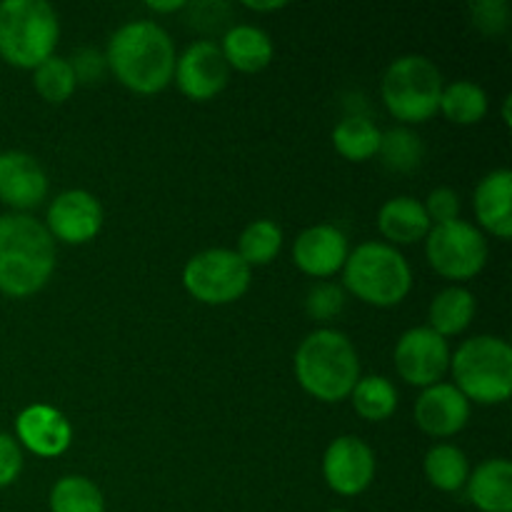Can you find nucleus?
<instances>
[{
  "label": "nucleus",
  "instance_id": "nucleus-1",
  "mask_svg": "<svg viewBox=\"0 0 512 512\" xmlns=\"http://www.w3.org/2000/svg\"><path fill=\"white\" fill-rule=\"evenodd\" d=\"M105 60L125 88L150 95L173 80L178 58L163 25L153 20H133L115 30Z\"/></svg>",
  "mask_w": 512,
  "mask_h": 512
},
{
  "label": "nucleus",
  "instance_id": "nucleus-2",
  "mask_svg": "<svg viewBox=\"0 0 512 512\" xmlns=\"http://www.w3.org/2000/svg\"><path fill=\"white\" fill-rule=\"evenodd\" d=\"M55 270V240L40 220L23 213L0 215V293L28 298Z\"/></svg>",
  "mask_w": 512,
  "mask_h": 512
},
{
  "label": "nucleus",
  "instance_id": "nucleus-3",
  "mask_svg": "<svg viewBox=\"0 0 512 512\" xmlns=\"http://www.w3.org/2000/svg\"><path fill=\"white\" fill-rule=\"evenodd\" d=\"M295 378L315 400L340 403L360 380L358 350L340 330H315L295 353Z\"/></svg>",
  "mask_w": 512,
  "mask_h": 512
},
{
  "label": "nucleus",
  "instance_id": "nucleus-4",
  "mask_svg": "<svg viewBox=\"0 0 512 512\" xmlns=\"http://www.w3.org/2000/svg\"><path fill=\"white\" fill-rule=\"evenodd\" d=\"M343 283L363 303L390 308L408 298L413 288V270L398 248L370 240L348 255L343 265Z\"/></svg>",
  "mask_w": 512,
  "mask_h": 512
},
{
  "label": "nucleus",
  "instance_id": "nucleus-5",
  "mask_svg": "<svg viewBox=\"0 0 512 512\" xmlns=\"http://www.w3.org/2000/svg\"><path fill=\"white\" fill-rule=\"evenodd\" d=\"M60 38L58 13L45 0L0 3V58L15 68L35 70L53 55Z\"/></svg>",
  "mask_w": 512,
  "mask_h": 512
},
{
  "label": "nucleus",
  "instance_id": "nucleus-6",
  "mask_svg": "<svg viewBox=\"0 0 512 512\" xmlns=\"http://www.w3.org/2000/svg\"><path fill=\"white\" fill-rule=\"evenodd\" d=\"M455 388L468 398V403L498 405L512 393V348L508 340L495 335H478L465 340L455 350L453 360Z\"/></svg>",
  "mask_w": 512,
  "mask_h": 512
},
{
  "label": "nucleus",
  "instance_id": "nucleus-7",
  "mask_svg": "<svg viewBox=\"0 0 512 512\" xmlns=\"http://www.w3.org/2000/svg\"><path fill=\"white\" fill-rule=\"evenodd\" d=\"M440 68L425 55H403L393 60L383 75V100L393 118L403 123H425L438 113L443 95Z\"/></svg>",
  "mask_w": 512,
  "mask_h": 512
},
{
  "label": "nucleus",
  "instance_id": "nucleus-8",
  "mask_svg": "<svg viewBox=\"0 0 512 512\" xmlns=\"http://www.w3.org/2000/svg\"><path fill=\"white\" fill-rule=\"evenodd\" d=\"M183 285L200 303L228 305L248 293L250 268L235 250L210 248L188 260Z\"/></svg>",
  "mask_w": 512,
  "mask_h": 512
},
{
  "label": "nucleus",
  "instance_id": "nucleus-9",
  "mask_svg": "<svg viewBox=\"0 0 512 512\" xmlns=\"http://www.w3.org/2000/svg\"><path fill=\"white\" fill-rule=\"evenodd\" d=\"M425 255L435 273L450 280H470L488 263V240L465 220L433 225L425 235Z\"/></svg>",
  "mask_w": 512,
  "mask_h": 512
},
{
  "label": "nucleus",
  "instance_id": "nucleus-10",
  "mask_svg": "<svg viewBox=\"0 0 512 512\" xmlns=\"http://www.w3.org/2000/svg\"><path fill=\"white\" fill-rule=\"evenodd\" d=\"M395 368L398 375L408 385L415 388H430L440 383L443 375L450 368V348L448 340L430 330L428 325L423 328H410L400 335L395 345Z\"/></svg>",
  "mask_w": 512,
  "mask_h": 512
},
{
  "label": "nucleus",
  "instance_id": "nucleus-11",
  "mask_svg": "<svg viewBox=\"0 0 512 512\" xmlns=\"http://www.w3.org/2000/svg\"><path fill=\"white\" fill-rule=\"evenodd\" d=\"M323 475L330 490L353 498L370 488L375 478V453L365 440L355 435H343L333 440L325 450Z\"/></svg>",
  "mask_w": 512,
  "mask_h": 512
},
{
  "label": "nucleus",
  "instance_id": "nucleus-12",
  "mask_svg": "<svg viewBox=\"0 0 512 512\" xmlns=\"http://www.w3.org/2000/svg\"><path fill=\"white\" fill-rule=\"evenodd\" d=\"M173 75L190 100H210L228 85L230 65L225 63L220 45L213 40H198L175 60Z\"/></svg>",
  "mask_w": 512,
  "mask_h": 512
},
{
  "label": "nucleus",
  "instance_id": "nucleus-13",
  "mask_svg": "<svg viewBox=\"0 0 512 512\" xmlns=\"http://www.w3.org/2000/svg\"><path fill=\"white\" fill-rule=\"evenodd\" d=\"M48 233L70 245L93 240L103 228V208L88 190H65L48 208Z\"/></svg>",
  "mask_w": 512,
  "mask_h": 512
},
{
  "label": "nucleus",
  "instance_id": "nucleus-14",
  "mask_svg": "<svg viewBox=\"0 0 512 512\" xmlns=\"http://www.w3.org/2000/svg\"><path fill=\"white\" fill-rule=\"evenodd\" d=\"M470 403L455 385L435 383L415 400V423L433 438H450L468 425Z\"/></svg>",
  "mask_w": 512,
  "mask_h": 512
},
{
  "label": "nucleus",
  "instance_id": "nucleus-15",
  "mask_svg": "<svg viewBox=\"0 0 512 512\" xmlns=\"http://www.w3.org/2000/svg\"><path fill=\"white\" fill-rule=\"evenodd\" d=\"M348 238L335 225H313L295 238L293 260L313 278H330L348 260Z\"/></svg>",
  "mask_w": 512,
  "mask_h": 512
},
{
  "label": "nucleus",
  "instance_id": "nucleus-16",
  "mask_svg": "<svg viewBox=\"0 0 512 512\" xmlns=\"http://www.w3.org/2000/svg\"><path fill=\"white\" fill-rule=\"evenodd\" d=\"M48 178L33 155L23 150L0 153V200L10 208L28 210L43 203Z\"/></svg>",
  "mask_w": 512,
  "mask_h": 512
},
{
  "label": "nucleus",
  "instance_id": "nucleus-17",
  "mask_svg": "<svg viewBox=\"0 0 512 512\" xmlns=\"http://www.w3.org/2000/svg\"><path fill=\"white\" fill-rule=\"evenodd\" d=\"M18 440L40 458H55L70 448L73 428L60 410L50 405H30L15 420Z\"/></svg>",
  "mask_w": 512,
  "mask_h": 512
},
{
  "label": "nucleus",
  "instance_id": "nucleus-18",
  "mask_svg": "<svg viewBox=\"0 0 512 512\" xmlns=\"http://www.w3.org/2000/svg\"><path fill=\"white\" fill-rule=\"evenodd\" d=\"M475 215L480 225L500 240L512 235V173L508 168L493 170L475 188Z\"/></svg>",
  "mask_w": 512,
  "mask_h": 512
},
{
  "label": "nucleus",
  "instance_id": "nucleus-19",
  "mask_svg": "<svg viewBox=\"0 0 512 512\" xmlns=\"http://www.w3.org/2000/svg\"><path fill=\"white\" fill-rule=\"evenodd\" d=\"M465 485L480 512H512V465L508 460H485L468 475Z\"/></svg>",
  "mask_w": 512,
  "mask_h": 512
},
{
  "label": "nucleus",
  "instance_id": "nucleus-20",
  "mask_svg": "<svg viewBox=\"0 0 512 512\" xmlns=\"http://www.w3.org/2000/svg\"><path fill=\"white\" fill-rule=\"evenodd\" d=\"M378 228L385 235V240H390L388 245H410L425 240L433 223H430L420 200L410 198V195H400V198L388 200L380 208Z\"/></svg>",
  "mask_w": 512,
  "mask_h": 512
},
{
  "label": "nucleus",
  "instance_id": "nucleus-21",
  "mask_svg": "<svg viewBox=\"0 0 512 512\" xmlns=\"http://www.w3.org/2000/svg\"><path fill=\"white\" fill-rule=\"evenodd\" d=\"M220 50L225 63L243 73H258L273 60V40L258 25H233L225 33Z\"/></svg>",
  "mask_w": 512,
  "mask_h": 512
},
{
  "label": "nucleus",
  "instance_id": "nucleus-22",
  "mask_svg": "<svg viewBox=\"0 0 512 512\" xmlns=\"http://www.w3.org/2000/svg\"><path fill=\"white\" fill-rule=\"evenodd\" d=\"M475 318V295L470 290L458 288H445L440 290L433 298L428 310L430 330H435L438 335L448 338V335H458L473 323Z\"/></svg>",
  "mask_w": 512,
  "mask_h": 512
},
{
  "label": "nucleus",
  "instance_id": "nucleus-23",
  "mask_svg": "<svg viewBox=\"0 0 512 512\" xmlns=\"http://www.w3.org/2000/svg\"><path fill=\"white\" fill-rule=\"evenodd\" d=\"M425 478L430 480V485L443 493H455V490L465 488L470 475V463L468 455L458 448V445L440 443L433 445L425 455Z\"/></svg>",
  "mask_w": 512,
  "mask_h": 512
},
{
  "label": "nucleus",
  "instance_id": "nucleus-24",
  "mask_svg": "<svg viewBox=\"0 0 512 512\" xmlns=\"http://www.w3.org/2000/svg\"><path fill=\"white\" fill-rule=\"evenodd\" d=\"M440 113L458 125H475L488 113V93L473 80H455L440 95Z\"/></svg>",
  "mask_w": 512,
  "mask_h": 512
},
{
  "label": "nucleus",
  "instance_id": "nucleus-25",
  "mask_svg": "<svg viewBox=\"0 0 512 512\" xmlns=\"http://www.w3.org/2000/svg\"><path fill=\"white\" fill-rule=\"evenodd\" d=\"M333 145L343 158L363 163V160L378 155L380 130L373 120L363 118V115H350L335 125Z\"/></svg>",
  "mask_w": 512,
  "mask_h": 512
},
{
  "label": "nucleus",
  "instance_id": "nucleus-26",
  "mask_svg": "<svg viewBox=\"0 0 512 512\" xmlns=\"http://www.w3.org/2000/svg\"><path fill=\"white\" fill-rule=\"evenodd\" d=\"M350 395H353V405L360 418L370 420V423H383L398 408V390L383 375L360 378Z\"/></svg>",
  "mask_w": 512,
  "mask_h": 512
},
{
  "label": "nucleus",
  "instance_id": "nucleus-27",
  "mask_svg": "<svg viewBox=\"0 0 512 512\" xmlns=\"http://www.w3.org/2000/svg\"><path fill=\"white\" fill-rule=\"evenodd\" d=\"M50 512H105L103 493L83 475H65L50 490Z\"/></svg>",
  "mask_w": 512,
  "mask_h": 512
},
{
  "label": "nucleus",
  "instance_id": "nucleus-28",
  "mask_svg": "<svg viewBox=\"0 0 512 512\" xmlns=\"http://www.w3.org/2000/svg\"><path fill=\"white\" fill-rule=\"evenodd\" d=\"M280 248H283V230H280V225L275 220L260 218L253 220L243 230L235 253L245 260L248 268H253V265L273 263L278 258Z\"/></svg>",
  "mask_w": 512,
  "mask_h": 512
},
{
  "label": "nucleus",
  "instance_id": "nucleus-29",
  "mask_svg": "<svg viewBox=\"0 0 512 512\" xmlns=\"http://www.w3.org/2000/svg\"><path fill=\"white\" fill-rule=\"evenodd\" d=\"M380 160L388 170L395 173H410V170L420 168L423 163V140L418 133H413L410 128H390L385 133H380V148H378Z\"/></svg>",
  "mask_w": 512,
  "mask_h": 512
},
{
  "label": "nucleus",
  "instance_id": "nucleus-30",
  "mask_svg": "<svg viewBox=\"0 0 512 512\" xmlns=\"http://www.w3.org/2000/svg\"><path fill=\"white\" fill-rule=\"evenodd\" d=\"M33 83H35V90L43 95V100L58 105V103H65V100L73 95L78 80H75L68 58L50 55L48 60H43V63L33 70Z\"/></svg>",
  "mask_w": 512,
  "mask_h": 512
},
{
  "label": "nucleus",
  "instance_id": "nucleus-31",
  "mask_svg": "<svg viewBox=\"0 0 512 512\" xmlns=\"http://www.w3.org/2000/svg\"><path fill=\"white\" fill-rule=\"evenodd\" d=\"M345 305V293L338 283H318L310 288L308 298H305V310L313 320H330L340 315Z\"/></svg>",
  "mask_w": 512,
  "mask_h": 512
},
{
  "label": "nucleus",
  "instance_id": "nucleus-32",
  "mask_svg": "<svg viewBox=\"0 0 512 512\" xmlns=\"http://www.w3.org/2000/svg\"><path fill=\"white\" fill-rule=\"evenodd\" d=\"M470 20L485 35H500L510 25V5L505 0H478L470 5Z\"/></svg>",
  "mask_w": 512,
  "mask_h": 512
},
{
  "label": "nucleus",
  "instance_id": "nucleus-33",
  "mask_svg": "<svg viewBox=\"0 0 512 512\" xmlns=\"http://www.w3.org/2000/svg\"><path fill=\"white\" fill-rule=\"evenodd\" d=\"M423 208L433 225L453 223L460 215V198L453 188H435L423 203Z\"/></svg>",
  "mask_w": 512,
  "mask_h": 512
},
{
  "label": "nucleus",
  "instance_id": "nucleus-34",
  "mask_svg": "<svg viewBox=\"0 0 512 512\" xmlns=\"http://www.w3.org/2000/svg\"><path fill=\"white\" fill-rule=\"evenodd\" d=\"M70 68H73V75L78 83H98L105 75V68H108V60L100 50L95 48H80L73 53V60H68Z\"/></svg>",
  "mask_w": 512,
  "mask_h": 512
},
{
  "label": "nucleus",
  "instance_id": "nucleus-35",
  "mask_svg": "<svg viewBox=\"0 0 512 512\" xmlns=\"http://www.w3.org/2000/svg\"><path fill=\"white\" fill-rule=\"evenodd\" d=\"M23 470V453L20 445L8 433H0V488H8L18 480Z\"/></svg>",
  "mask_w": 512,
  "mask_h": 512
},
{
  "label": "nucleus",
  "instance_id": "nucleus-36",
  "mask_svg": "<svg viewBox=\"0 0 512 512\" xmlns=\"http://www.w3.org/2000/svg\"><path fill=\"white\" fill-rule=\"evenodd\" d=\"M148 8L160 10V13H168V10H180V8H185V3H183V0H168V3H158V0H150Z\"/></svg>",
  "mask_w": 512,
  "mask_h": 512
},
{
  "label": "nucleus",
  "instance_id": "nucleus-37",
  "mask_svg": "<svg viewBox=\"0 0 512 512\" xmlns=\"http://www.w3.org/2000/svg\"><path fill=\"white\" fill-rule=\"evenodd\" d=\"M245 5L253 10H278V8H285L283 0H268V3H258V0H245Z\"/></svg>",
  "mask_w": 512,
  "mask_h": 512
},
{
  "label": "nucleus",
  "instance_id": "nucleus-38",
  "mask_svg": "<svg viewBox=\"0 0 512 512\" xmlns=\"http://www.w3.org/2000/svg\"><path fill=\"white\" fill-rule=\"evenodd\" d=\"M510 103H512V98H510V95H508V98H505V110H503L505 125H510Z\"/></svg>",
  "mask_w": 512,
  "mask_h": 512
},
{
  "label": "nucleus",
  "instance_id": "nucleus-39",
  "mask_svg": "<svg viewBox=\"0 0 512 512\" xmlns=\"http://www.w3.org/2000/svg\"><path fill=\"white\" fill-rule=\"evenodd\" d=\"M328 512H348V510H328Z\"/></svg>",
  "mask_w": 512,
  "mask_h": 512
}]
</instances>
